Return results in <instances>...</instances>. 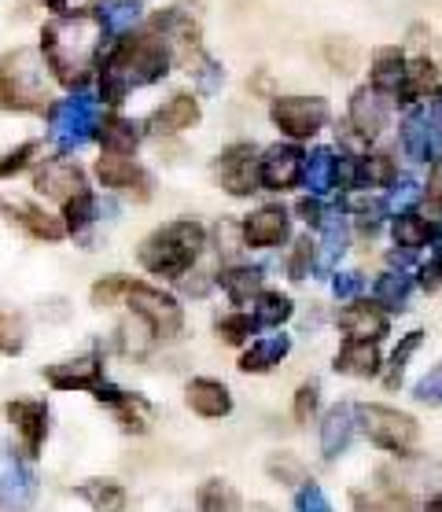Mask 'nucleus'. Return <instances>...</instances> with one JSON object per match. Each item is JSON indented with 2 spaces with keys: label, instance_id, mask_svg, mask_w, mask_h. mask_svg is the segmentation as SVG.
Masks as SVG:
<instances>
[{
  "label": "nucleus",
  "instance_id": "obj_1",
  "mask_svg": "<svg viewBox=\"0 0 442 512\" xmlns=\"http://www.w3.org/2000/svg\"><path fill=\"white\" fill-rule=\"evenodd\" d=\"M37 52H41L45 67L52 70V78L63 89L82 93L107 52V30L96 4L67 8L63 15H52L45 30H41V48Z\"/></svg>",
  "mask_w": 442,
  "mask_h": 512
},
{
  "label": "nucleus",
  "instance_id": "obj_2",
  "mask_svg": "<svg viewBox=\"0 0 442 512\" xmlns=\"http://www.w3.org/2000/svg\"><path fill=\"white\" fill-rule=\"evenodd\" d=\"M174 63V48L159 34H133L111 45L100 59V100L107 107H122L133 89L163 82Z\"/></svg>",
  "mask_w": 442,
  "mask_h": 512
},
{
  "label": "nucleus",
  "instance_id": "obj_3",
  "mask_svg": "<svg viewBox=\"0 0 442 512\" xmlns=\"http://www.w3.org/2000/svg\"><path fill=\"white\" fill-rule=\"evenodd\" d=\"M203 247H207V229L196 218H177V222H166L163 229H155L140 244L137 258L152 277L181 280L199 262Z\"/></svg>",
  "mask_w": 442,
  "mask_h": 512
},
{
  "label": "nucleus",
  "instance_id": "obj_4",
  "mask_svg": "<svg viewBox=\"0 0 442 512\" xmlns=\"http://www.w3.org/2000/svg\"><path fill=\"white\" fill-rule=\"evenodd\" d=\"M45 70L48 67L37 48H15L8 56H0V107L23 111V115L52 107Z\"/></svg>",
  "mask_w": 442,
  "mask_h": 512
},
{
  "label": "nucleus",
  "instance_id": "obj_5",
  "mask_svg": "<svg viewBox=\"0 0 442 512\" xmlns=\"http://www.w3.org/2000/svg\"><path fill=\"white\" fill-rule=\"evenodd\" d=\"M100 129V100L93 93H70L48 107V140L56 152H78Z\"/></svg>",
  "mask_w": 442,
  "mask_h": 512
},
{
  "label": "nucleus",
  "instance_id": "obj_6",
  "mask_svg": "<svg viewBox=\"0 0 442 512\" xmlns=\"http://www.w3.org/2000/svg\"><path fill=\"white\" fill-rule=\"evenodd\" d=\"M354 413H358V424L369 435V443H376L380 450H387V454L395 457L413 454L420 428L409 413L391 406H354Z\"/></svg>",
  "mask_w": 442,
  "mask_h": 512
},
{
  "label": "nucleus",
  "instance_id": "obj_7",
  "mask_svg": "<svg viewBox=\"0 0 442 512\" xmlns=\"http://www.w3.org/2000/svg\"><path fill=\"white\" fill-rule=\"evenodd\" d=\"M133 310V317H140L144 325L152 328L155 339H170L181 332L185 317H181V306H177L174 295H166L163 288H152L144 280H126V295H122Z\"/></svg>",
  "mask_w": 442,
  "mask_h": 512
},
{
  "label": "nucleus",
  "instance_id": "obj_8",
  "mask_svg": "<svg viewBox=\"0 0 442 512\" xmlns=\"http://www.w3.org/2000/svg\"><path fill=\"white\" fill-rule=\"evenodd\" d=\"M269 118L273 126L291 140H310L314 133L328 126L332 118V107H328L325 96H277L273 107H269Z\"/></svg>",
  "mask_w": 442,
  "mask_h": 512
},
{
  "label": "nucleus",
  "instance_id": "obj_9",
  "mask_svg": "<svg viewBox=\"0 0 442 512\" xmlns=\"http://www.w3.org/2000/svg\"><path fill=\"white\" fill-rule=\"evenodd\" d=\"M214 177H218V185L236 199L258 192V148L247 144V140L229 144V148L218 155V163H214Z\"/></svg>",
  "mask_w": 442,
  "mask_h": 512
},
{
  "label": "nucleus",
  "instance_id": "obj_10",
  "mask_svg": "<svg viewBox=\"0 0 442 512\" xmlns=\"http://www.w3.org/2000/svg\"><path fill=\"white\" fill-rule=\"evenodd\" d=\"M37 498V476L30 461L19 457L8 443H0V505L12 512L30 509Z\"/></svg>",
  "mask_w": 442,
  "mask_h": 512
},
{
  "label": "nucleus",
  "instance_id": "obj_11",
  "mask_svg": "<svg viewBox=\"0 0 442 512\" xmlns=\"http://www.w3.org/2000/svg\"><path fill=\"white\" fill-rule=\"evenodd\" d=\"M306 152L295 144H273L266 152H258V188L269 192H288V188L303 185Z\"/></svg>",
  "mask_w": 442,
  "mask_h": 512
},
{
  "label": "nucleus",
  "instance_id": "obj_12",
  "mask_svg": "<svg viewBox=\"0 0 442 512\" xmlns=\"http://www.w3.org/2000/svg\"><path fill=\"white\" fill-rule=\"evenodd\" d=\"M8 420H12L15 435H19V446H23V457L26 461H34L41 450H45V439H48V402L41 398H15L8 402Z\"/></svg>",
  "mask_w": 442,
  "mask_h": 512
},
{
  "label": "nucleus",
  "instance_id": "obj_13",
  "mask_svg": "<svg viewBox=\"0 0 442 512\" xmlns=\"http://www.w3.org/2000/svg\"><path fill=\"white\" fill-rule=\"evenodd\" d=\"M387 115H391V100L376 93L373 85H358V89L350 93L347 126H350V133H358L365 144L384 133V129H387Z\"/></svg>",
  "mask_w": 442,
  "mask_h": 512
},
{
  "label": "nucleus",
  "instance_id": "obj_14",
  "mask_svg": "<svg viewBox=\"0 0 442 512\" xmlns=\"http://www.w3.org/2000/svg\"><path fill=\"white\" fill-rule=\"evenodd\" d=\"M45 380L56 391H93L107 384L104 376V361L96 354H82V358H70V361H56L45 369Z\"/></svg>",
  "mask_w": 442,
  "mask_h": 512
},
{
  "label": "nucleus",
  "instance_id": "obj_15",
  "mask_svg": "<svg viewBox=\"0 0 442 512\" xmlns=\"http://www.w3.org/2000/svg\"><path fill=\"white\" fill-rule=\"evenodd\" d=\"M34 188L41 196L59 199V203H70L74 196H82L85 188V170L70 159H48L34 170Z\"/></svg>",
  "mask_w": 442,
  "mask_h": 512
},
{
  "label": "nucleus",
  "instance_id": "obj_16",
  "mask_svg": "<svg viewBox=\"0 0 442 512\" xmlns=\"http://www.w3.org/2000/svg\"><path fill=\"white\" fill-rule=\"evenodd\" d=\"M96 177L104 181V188H115V192H129L137 199L152 196V177L133 155H104L96 163Z\"/></svg>",
  "mask_w": 442,
  "mask_h": 512
},
{
  "label": "nucleus",
  "instance_id": "obj_17",
  "mask_svg": "<svg viewBox=\"0 0 442 512\" xmlns=\"http://www.w3.org/2000/svg\"><path fill=\"white\" fill-rule=\"evenodd\" d=\"M291 236V218L284 207H258L240 222L244 247H277Z\"/></svg>",
  "mask_w": 442,
  "mask_h": 512
},
{
  "label": "nucleus",
  "instance_id": "obj_18",
  "mask_svg": "<svg viewBox=\"0 0 442 512\" xmlns=\"http://www.w3.org/2000/svg\"><path fill=\"white\" fill-rule=\"evenodd\" d=\"M336 325L347 332V339H384L391 332V317L373 303V299H350L336 314Z\"/></svg>",
  "mask_w": 442,
  "mask_h": 512
},
{
  "label": "nucleus",
  "instance_id": "obj_19",
  "mask_svg": "<svg viewBox=\"0 0 442 512\" xmlns=\"http://www.w3.org/2000/svg\"><path fill=\"white\" fill-rule=\"evenodd\" d=\"M199 118H203V111H199L196 96L177 93L163 107H155L152 115H148V122H144V129H152L155 137H174V133H185V129L199 126Z\"/></svg>",
  "mask_w": 442,
  "mask_h": 512
},
{
  "label": "nucleus",
  "instance_id": "obj_20",
  "mask_svg": "<svg viewBox=\"0 0 442 512\" xmlns=\"http://www.w3.org/2000/svg\"><path fill=\"white\" fill-rule=\"evenodd\" d=\"M402 152L409 159H417V163H435L442 152L439 137H435V129L428 122V107L417 104L409 107L406 118H402Z\"/></svg>",
  "mask_w": 442,
  "mask_h": 512
},
{
  "label": "nucleus",
  "instance_id": "obj_21",
  "mask_svg": "<svg viewBox=\"0 0 442 512\" xmlns=\"http://www.w3.org/2000/svg\"><path fill=\"white\" fill-rule=\"evenodd\" d=\"M0 214H8V222L26 229L34 240H63L67 229H63V218H52L48 210L26 203V199H0Z\"/></svg>",
  "mask_w": 442,
  "mask_h": 512
},
{
  "label": "nucleus",
  "instance_id": "obj_22",
  "mask_svg": "<svg viewBox=\"0 0 442 512\" xmlns=\"http://www.w3.org/2000/svg\"><path fill=\"white\" fill-rule=\"evenodd\" d=\"M350 244V229H347V214H325V222L317 225V240H314V269L317 273H332L336 262L343 258Z\"/></svg>",
  "mask_w": 442,
  "mask_h": 512
},
{
  "label": "nucleus",
  "instance_id": "obj_23",
  "mask_svg": "<svg viewBox=\"0 0 442 512\" xmlns=\"http://www.w3.org/2000/svg\"><path fill=\"white\" fill-rule=\"evenodd\" d=\"M406 52L398 45H387V48H376L373 52V70H369V85H373L376 93L387 96L391 104L398 100L402 93V82H406Z\"/></svg>",
  "mask_w": 442,
  "mask_h": 512
},
{
  "label": "nucleus",
  "instance_id": "obj_24",
  "mask_svg": "<svg viewBox=\"0 0 442 512\" xmlns=\"http://www.w3.org/2000/svg\"><path fill=\"white\" fill-rule=\"evenodd\" d=\"M431 93H439V67H435L428 56L406 59V82H402V93H398L395 104L417 107V104H424Z\"/></svg>",
  "mask_w": 442,
  "mask_h": 512
},
{
  "label": "nucleus",
  "instance_id": "obj_25",
  "mask_svg": "<svg viewBox=\"0 0 442 512\" xmlns=\"http://www.w3.org/2000/svg\"><path fill=\"white\" fill-rule=\"evenodd\" d=\"M185 398H188V409L207 420H218V417H229V413H233V395H229V387L218 384V380H207V376L192 380Z\"/></svg>",
  "mask_w": 442,
  "mask_h": 512
},
{
  "label": "nucleus",
  "instance_id": "obj_26",
  "mask_svg": "<svg viewBox=\"0 0 442 512\" xmlns=\"http://www.w3.org/2000/svg\"><path fill=\"white\" fill-rule=\"evenodd\" d=\"M391 236H395V244L402 251H420V247H428L431 240H439L442 236V222L435 218H424L417 210H406V214H395V222H391Z\"/></svg>",
  "mask_w": 442,
  "mask_h": 512
},
{
  "label": "nucleus",
  "instance_id": "obj_27",
  "mask_svg": "<svg viewBox=\"0 0 442 512\" xmlns=\"http://www.w3.org/2000/svg\"><path fill=\"white\" fill-rule=\"evenodd\" d=\"M354 428H358V413H354V406H332L325 413V420H321V454L332 461L336 454H343L350 446V439H354Z\"/></svg>",
  "mask_w": 442,
  "mask_h": 512
},
{
  "label": "nucleus",
  "instance_id": "obj_28",
  "mask_svg": "<svg viewBox=\"0 0 442 512\" xmlns=\"http://www.w3.org/2000/svg\"><path fill=\"white\" fill-rule=\"evenodd\" d=\"M336 373L358 376V380L380 376V350L373 339H347L336 354Z\"/></svg>",
  "mask_w": 442,
  "mask_h": 512
},
{
  "label": "nucleus",
  "instance_id": "obj_29",
  "mask_svg": "<svg viewBox=\"0 0 442 512\" xmlns=\"http://www.w3.org/2000/svg\"><path fill=\"white\" fill-rule=\"evenodd\" d=\"M152 34H159L170 48H199V23L181 8H163L152 15Z\"/></svg>",
  "mask_w": 442,
  "mask_h": 512
},
{
  "label": "nucleus",
  "instance_id": "obj_30",
  "mask_svg": "<svg viewBox=\"0 0 442 512\" xmlns=\"http://www.w3.org/2000/svg\"><path fill=\"white\" fill-rule=\"evenodd\" d=\"M262 280H266L262 266H229V269H221L218 273L221 291L229 295V303L233 306L255 303L258 295H262Z\"/></svg>",
  "mask_w": 442,
  "mask_h": 512
},
{
  "label": "nucleus",
  "instance_id": "obj_31",
  "mask_svg": "<svg viewBox=\"0 0 442 512\" xmlns=\"http://www.w3.org/2000/svg\"><path fill=\"white\" fill-rule=\"evenodd\" d=\"M140 122H133V118H122V115H107L104 122H100V129H96V137H100V144H104V155H133L140 144Z\"/></svg>",
  "mask_w": 442,
  "mask_h": 512
},
{
  "label": "nucleus",
  "instance_id": "obj_32",
  "mask_svg": "<svg viewBox=\"0 0 442 512\" xmlns=\"http://www.w3.org/2000/svg\"><path fill=\"white\" fill-rule=\"evenodd\" d=\"M291 354V336H262L251 343V350H247L244 358H240V369L244 373H269L273 365H280V361Z\"/></svg>",
  "mask_w": 442,
  "mask_h": 512
},
{
  "label": "nucleus",
  "instance_id": "obj_33",
  "mask_svg": "<svg viewBox=\"0 0 442 512\" xmlns=\"http://www.w3.org/2000/svg\"><path fill=\"white\" fill-rule=\"evenodd\" d=\"M303 185L310 188V196H328L332 188H336V152L332 148H314V152L306 155V166H303Z\"/></svg>",
  "mask_w": 442,
  "mask_h": 512
},
{
  "label": "nucleus",
  "instance_id": "obj_34",
  "mask_svg": "<svg viewBox=\"0 0 442 512\" xmlns=\"http://www.w3.org/2000/svg\"><path fill=\"white\" fill-rule=\"evenodd\" d=\"M409 295H413V280L406 277V273H380L373 284V303L384 310L387 317L391 314H402L409 306Z\"/></svg>",
  "mask_w": 442,
  "mask_h": 512
},
{
  "label": "nucleus",
  "instance_id": "obj_35",
  "mask_svg": "<svg viewBox=\"0 0 442 512\" xmlns=\"http://www.w3.org/2000/svg\"><path fill=\"white\" fill-rule=\"evenodd\" d=\"M100 210H104L100 196L85 188L82 196H74L70 203H63V229H67L70 236H85L96 222H100Z\"/></svg>",
  "mask_w": 442,
  "mask_h": 512
},
{
  "label": "nucleus",
  "instance_id": "obj_36",
  "mask_svg": "<svg viewBox=\"0 0 442 512\" xmlns=\"http://www.w3.org/2000/svg\"><path fill=\"white\" fill-rule=\"evenodd\" d=\"M96 12H100V19H104L107 37H129L140 23L137 0H100Z\"/></svg>",
  "mask_w": 442,
  "mask_h": 512
},
{
  "label": "nucleus",
  "instance_id": "obj_37",
  "mask_svg": "<svg viewBox=\"0 0 442 512\" xmlns=\"http://www.w3.org/2000/svg\"><path fill=\"white\" fill-rule=\"evenodd\" d=\"M354 512H417L413 498L402 494L395 487H380V490H358L354 494Z\"/></svg>",
  "mask_w": 442,
  "mask_h": 512
},
{
  "label": "nucleus",
  "instance_id": "obj_38",
  "mask_svg": "<svg viewBox=\"0 0 442 512\" xmlns=\"http://www.w3.org/2000/svg\"><path fill=\"white\" fill-rule=\"evenodd\" d=\"M78 494H82L96 512H122L126 509V487L115 483V479H89V483L78 487Z\"/></svg>",
  "mask_w": 442,
  "mask_h": 512
},
{
  "label": "nucleus",
  "instance_id": "obj_39",
  "mask_svg": "<svg viewBox=\"0 0 442 512\" xmlns=\"http://www.w3.org/2000/svg\"><path fill=\"white\" fill-rule=\"evenodd\" d=\"M251 306H255L251 317H255L258 328H280L295 314V303H291V295H284V291H262Z\"/></svg>",
  "mask_w": 442,
  "mask_h": 512
},
{
  "label": "nucleus",
  "instance_id": "obj_40",
  "mask_svg": "<svg viewBox=\"0 0 442 512\" xmlns=\"http://www.w3.org/2000/svg\"><path fill=\"white\" fill-rule=\"evenodd\" d=\"M107 406L115 409V417H118V424L126 431H148V424H152V406L144 402L140 395H126V391H118Z\"/></svg>",
  "mask_w": 442,
  "mask_h": 512
},
{
  "label": "nucleus",
  "instance_id": "obj_41",
  "mask_svg": "<svg viewBox=\"0 0 442 512\" xmlns=\"http://www.w3.org/2000/svg\"><path fill=\"white\" fill-rule=\"evenodd\" d=\"M196 505H199V512H240L244 509L236 487H229L225 479H207L196 494Z\"/></svg>",
  "mask_w": 442,
  "mask_h": 512
},
{
  "label": "nucleus",
  "instance_id": "obj_42",
  "mask_svg": "<svg viewBox=\"0 0 442 512\" xmlns=\"http://www.w3.org/2000/svg\"><path fill=\"white\" fill-rule=\"evenodd\" d=\"M188 74H192V82H196V89L203 96H214L225 85V67L214 56H207V52H196V56L188 59Z\"/></svg>",
  "mask_w": 442,
  "mask_h": 512
},
{
  "label": "nucleus",
  "instance_id": "obj_43",
  "mask_svg": "<svg viewBox=\"0 0 442 512\" xmlns=\"http://www.w3.org/2000/svg\"><path fill=\"white\" fill-rule=\"evenodd\" d=\"M214 332H218L221 343H229V347H240V343H247V339L255 336L258 325L255 317L244 314V310H233V314H225L214 321Z\"/></svg>",
  "mask_w": 442,
  "mask_h": 512
},
{
  "label": "nucleus",
  "instance_id": "obj_44",
  "mask_svg": "<svg viewBox=\"0 0 442 512\" xmlns=\"http://www.w3.org/2000/svg\"><path fill=\"white\" fill-rule=\"evenodd\" d=\"M420 196H424V188H420L417 177L398 174L395 181H391V188H387L384 207H387V214H406V210H413V203H417Z\"/></svg>",
  "mask_w": 442,
  "mask_h": 512
},
{
  "label": "nucleus",
  "instance_id": "obj_45",
  "mask_svg": "<svg viewBox=\"0 0 442 512\" xmlns=\"http://www.w3.org/2000/svg\"><path fill=\"white\" fill-rule=\"evenodd\" d=\"M420 339H424V332H406V336H402V343H398L395 354H391V365H387V376H384L387 387H398V380L406 373V361L417 354Z\"/></svg>",
  "mask_w": 442,
  "mask_h": 512
},
{
  "label": "nucleus",
  "instance_id": "obj_46",
  "mask_svg": "<svg viewBox=\"0 0 442 512\" xmlns=\"http://www.w3.org/2000/svg\"><path fill=\"white\" fill-rule=\"evenodd\" d=\"M26 343V325L23 317L15 314H4L0 310V354H19Z\"/></svg>",
  "mask_w": 442,
  "mask_h": 512
},
{
  "label": "nucleus",
  "instance_id": "obj_47",
  "mask_svg": "<svg viewBox=\"0 0 442 512\" xmlns=\"http://www.w3.org/2000/svg\"><path fill=\"white\" fill-rule=\"evenodd\" d=\"M269 476L280 483H306V468L295 454H273L269 457Z\"/></svg>",
  "mask_w": 442,
  "mask_h": 512
},
{
  "label": "nucleus",
  "instance_id": "obj_48",
  "mask_svg": "<svg viewBox=\"0 0 442 512\" xmlns=\"http://www.w3.org/2000/svg\"><path fill=\"white\" fill-rule=\"evenodd\" d=\"M37 140H26V144H19L15 152H8V155H0V181H8V177H15L19 170H26L30 166V159L37 155Z\"/></svg>",
  "mask_w": 442,
  "mask_h": 512
},
{
  "label": "nucleus",
  "instance_id": "obj_49",
  "mask_svg": "<svg viewBox=\"0 0 442 512\" xmlns=\"http://www.w3.org/2000/svg\"><path fill=\"white\" fill-rule=\"evenodd\" d=\"M288 273H291V280H306L314 273V240H310V236H303V240L295 244V251H291V258H288Z\"/></svg>",
  "mask_w": 442,
  "mask_h": 512
},
{
  "label": "nucleus",
  "instance_id": "obj_50",
  "mask_svg": "<svg viewBox=\"0 0 442 512\" xmlns=\"http://www.w3.org/2000/svg\"><path fill=\"white\" fill-rule=\"evenodd\" d=\"M295 512H332V505H328L325 490L317 487V483H306V487L295 494Z\"/></svg>",
  "mask_w": 442,
  "mask_h": 512
},
{
  "label": "nucleus",
  "instance_id": "obj_51",
  "mask_svg": "<svg viewBox=\"0 0 442 512\" xmlns=\"http://www.w3.org/2000/svg\"><path fill=\"white\" fill-rule=\"evenodd\" d=\"M317 398H321V387H317V384H303V387H299V395H295V406H291V413H295V420H299V424H306V420L317 413Z\"/></svg>",
  "mask_w": 442,
  "mask_h": 512
},
{
  "label": "nucleus",
  "instance_id": "obj_52",
  "mask_svg": "<svg viewBox=\"0 0 442 512\" xmlns=\"http://www.w3.org/2000/svg\"><path fill=\"white\" fill-rule=\"evenodd\" d=\"M126 280L129 277H104L100 284L93 288V306H111L115 299L126 295Z\"/></svg>",
  "mask_w": 442,
  "mask_h": 512
},
{
  "label": "nucleus",
  "instance_id": "obj_53",
  "mask_svg": "<svg viewBox=\"0 0 442 512\" xmlns=\"http://www.w3.org/2000/svg\"><path fill=\"white\" fill-rule=\"evenodd\" d=\"M420 288L424 291H442V244L431 251V258L420 266Z\"/></svg>",
  "mask_w": 442,
  "mask_h": 512
},
{
  "label": "nucleus",
  "instance_id": "obj_54",
  "mask_svg": "<svg viewBox=\"0 0 442 512\" xmlns=\"http://www.w3.org/2000/svg\"><path fill=\"white\" fill-rule=\"evenodd\" d=\"M295 214H299V218H303L306 225H310V229H317V225L325 222V203H321V199L317 196H303L299 199V203H295Z\"/></svg>",
  "mask_w": 442,
  "mask_h": 512
},
{
  "label": "nucleus",
  "instance_id": "obj_55",
  "mask_svg": "<svg viewBox=\"0 0 442 512\" xmlns=\"http://www.w3.org/2000/svg\"><path fill=\"white\" fill-rule=\"evenodd\" d=\"M361 288H365L361 273H336V280H332V291H336V299H343V303L358 299Z\"/></svg>",
  "mask_w": 442,
  "mask_h": 512
},
{
  "label": "nucleus",
  "instance_id": "obj_56",
  "mask_svg": "<svg viewBox=\"0 0 442 512\" xmlns=\"http://www.w3.org/2000/svg\"><path fill=\"white\" fill-rule=\"evenodd\" d=\"M417 398H424V402H428V398H431V402H439V398H442V365L435 369V373H428L424 380H420Z\"/></svg>",
  "mask_w": 442,
  "mask_h": 512
},
{
  "label": "nucleus",
  "instance_id": "obj_57",
  "mask_svg": "<svg viewBox=\"0 0 442 512\" xmlns=\"http://www.w3.org/2000/svg\"><path fill=\"white\" fill-rule=\"evenodd\" d=\"M424 107H428V122H431V129H435L439 144H442V89L439 93H431V104H424Z\"/></svg>",
  "mask_w": 442,
  "mask_h": 512
},
{
  "label": "nucleus",
  "instance_id": "obj_58",
  "mask_svg": "<svg viewBox=\"0 0 442 512\" xmlns=\"http://www.w3.org/2000/svg\"><path fill=\"white\" fill-rule=\"evenodd\" d=\"M41 4H45V8H52V12H56V15L67 12V0H41Z\"/></svg>",
  "mask_w": 442,
  "mask_h": 512
},
{
  "label": "nucleus",
  "instance_id": "obj_59",
  "mask_svg": "<svg viewBox=\"0 0 442 512\" xmlns=\"http://www.w3.org/2000/svg\"><path fill=\"white\" fill-rule=\"evenodd\" d=\"M424 512H442V490L428 501V509H424Z\"/></svg>",
  "mask_w": 442,
  "mask_h": 512
}]
</instances>
